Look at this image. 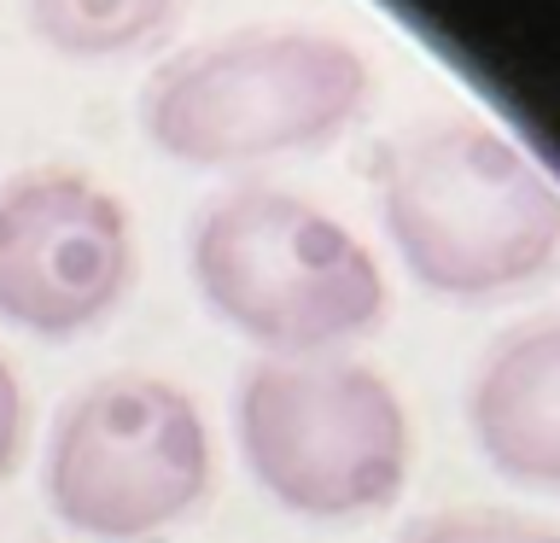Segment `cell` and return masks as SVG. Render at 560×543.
Returning <instances> with one entry per match:
<instances>
[{
	"mask_svg": "<svg viewBox=\"0 0 560 543\" xmlns=\"http://www.w3.org/2000/svg\"><path fill=\"white\" fill-rule=\"evenodd\" d=\"M380 217L409 275L444 298L514 292L560 257V187L479 117H444L397 140Z\"/></svg>",
	"mask_w": 560,
	"mask_h": 543,
	"instance_id": "6da1fadb",
	"label": "cell"
},
{
	"mask_svg": "<svg viewBox=\"0 0 560 543\" xmlns=\"http://www.w3.org/2000/svg\"><path fill=\"white\" fill-rule=\"evenodd\" d=\"M135 280V234L100 182L24 170L0 187V315L42 339L105 322Z\"/></svg>",
	"mask_w": 560,
	"mask_h": 543,
	"instance_id": "8992f818",
	"label": "cell"
},
{
	"mask_svg": "<svg viewBox=\"0 0 560 543\" xmlns=\"http://www.w3.org/2000/svg\"><path fill=\"white\" fill-rule=\"evenodd\" d=\"M240 455L280 508L310 520L374 515L409 480L397 385L350 357H262L234 397Z\"/></svg>",
	"mask_w": 560,
	"mask_h": 543,
	"instance_id": "277c9868",
	"label": "cell"
},
{
	"mask_svg": "<svg viewBox=\"0 0 560 543\" xmlns=\"http://www.w3.org/2000/svg\"><path fill=\"white\" fill-rule=\"evenodd\" d=\"M192 287L217 322L269 357H327L385 322V269L332 210L287 187L210 199L187 240Z\"/></svg>",
	"mask_w": 560,
	"mask_h": 543,
	"instance_id": "7a4b0ae2",
	"label": "cell"
},
{
	"mask_svg": "<svg viewBox=\"0 0 560 543\" xmlns=\"http://www.w3.org/2000/svg\"><path fill=\"white\" fill-rule=\"evenodd\" d=\"M30 30L65 59H112L175 18L182 0H24Z\"/></svg>",
	"mask_w": 560,
	"mask_h": 543,
	"instance_id": "ba28073f",
	"label": "cell"
},
{
	"mask_svg": "<svg viewBox=\"0 0 560 543\" xmlns=\"http://www.w3.org/2000/svg\"><path fill=\"white\" fill-rule=\"evenodd\" d=\"M374 94V70L327 30H240L152 70L140 129L192 170L257 164L339 140Z\"/></svg>",
	"mask_w": 560,
	"mask_h": 543,
	"instance_id": "3957f363",
	"label": "cell"
},
{
	"mask_svg": "<svg viewBox=\"0 0 560 543\" xmlns=\"http://www.w3.org/2000/svg\"><path fill=\"white\" fill-rule=\"evenodd\" d=\"M70 532L135 543L187 520L210 490V427L182 385L112 374L65 403L42 467Z\"/></svg>",
	"mask_w": 560,
	"mask_h": 543,
	"instance_id": "5b68a950",
	"label": "cell"
},
{
	"mask_svg": "<svg viewBox=\"0 0 560 543\" xmlns=\"http://www.w3.org/2000/svg\"><path fill=\"white\" fill-rule=\"evenodd\" d=\"M402 543H560V525L508 515V508H450V515L415 520Z\"/></svg>",
	"mask_w": 560,
	"mask_h": 543,
	"instance_id": "9c48e42d",
	"label": "cell"
},
{
	"mask_svg": "<svg viewBox=\"0 0 560 543\" xmlns=\"http://www.w3.org/2000/svg\"><path fill=\"white\" fill-rule=\"evenodd\" d=\"M467 427L502 480L560 490V315H537L485 350Z\"/></svg>",
	"mask_w": 560,
	"mask_h": 543,
	"instance_id": "52a82bcc",
	"label": "cell"
},
{
	"mask_svg": "<svg viewBox=\"0 0 560 543\" xmlns=\"http://www.w3.org/2000/svg\"><path fill=\"white\" fill-rule=\"evenodd\" d=\"M18 450H24V385L0 357V480L18 467Z\"/></svg>",
	"mask_w": 560,
	"mask_h": 543,
	"instance_id": "30bf717a",
	"label": "cell"
}]
</instances>
